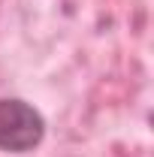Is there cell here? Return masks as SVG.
<instances>
[{
    "mask_svg": "<svg viewBox=\"0 0 154 157\" xmlns=\"http://www.w3.org/2000/svg\"><path fill=\"white\" fill-rule=\"evenodd\" d=\"M45 136V121L30 103L18 97L0 100V151L27 154Z\"/></svg>",
    "mask_w": 154,
    "mask_h": 157,
    "instance_id": "1",
    "label": "cell"
}]
</instances>
